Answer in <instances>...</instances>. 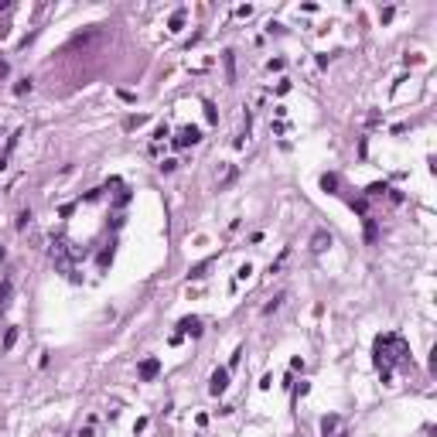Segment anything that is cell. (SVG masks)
I'll use <instances>...</instances> for the list:
<instances>
[{
    "mask_svg": "<svg viewBox=\"0 0 437 437\" xmlns=\"http://www.w3.org/2000/svg\"><path fill=\"white\" fill-rule=\"evenodd\" d=\"M372 352H376V369H379L382 382H389L393 379V369L410 359V345L403 342V335H393V331H389V335H379Z\"/></svg>",
    "mask_w": 437,
    "mask_h": 437,
    "instance_id": "obj_1",
    "label": "cell"
},
{
    "mask_svg": "<svg viewBox=\"0 0 437 437\" xmlns=\"http://www.w3.org/2000/svg\"><path fill=\"white\" fill-rule=\"evenodd\" d=\"M226 389H229V369H215L209 379V393L212 396H222Z\"/></svg>",
    "mask_w": 437,
    "mask_h": 437,
    "instance_id": "obj_2",
    "label": "cell"
},
{
    "mask_svg": "<svg viewBox=\"0 0 437 437\" xmlns=\"http://www.w3.org/2000/svg\"><path fill=\"white\" fill-rule=\"evenodd\" d=\"M202 140V130L198 127H181L178 137H174V147H191V144H198Z\"/></svg>",
    "mask_w": 437,
    "mask_h": 437,
    "instance_id": "obj_3",
    "label": "cell"
},
{
    "mask_svg": "<svg viewBox=\"0 0 437 437\" xmlns=\"http://www.w3.org/2000/svg\"><path fill=\"white\" fill-rule=\"evenodd\" d=\"M178 335L198 338V335H202V321H198V318H181V321H178Z\"/></svg>",
    "mask_w": 437,
    "mask_h": 437,
    "instance_id": "obj_4",
    "label": "cell"
},
{
    "mask_svg": "<svg viewBox=\"0 0 437 437\" xmlns=\"http://www.w3.org/2000/svg\"><path fill=\"white\" fill-rule=\"evenodd\" d=\"M137 372H140V379H144V382H151V379H157V372H161V362H157V359H144Z\"/></svg>",
    "mask_w": 437,
    "mask_h": 437,
    "instance_id": "obj_5",
    "label": "cell"
},
{
    "mask_svg": "<svg viewBox=\"0 0 437 437\" xmlns=\"http://www.w3.org/2000/svg\"><path fill=\"white\" fill-rule=\"evenodd\" d=\"M328 246H331V236H328L324 229H318V232L311 236V249H314V253H324Z\"/></svg>",
    "mask_w": 437,
    "mask_h": 437,
    "instance_id": "obj_6",
    "label": "cell"
},
{
    "mask_svg": "<svg viewBox=\"0 0 437 437\" xmlns=\"http://www.w3.org/2000/svg\"><path fill=\"white\" fill-rule=\"evenodd\" d=\"M212 263H215V256H209V260H202L198 266H191V280H202V277H209V270H212Z\"/></svg>",
    "mask_w": 437,
    "mask_h": 437,
    "instance_id": "obj_7",
    "label": "cell"
},
{
    "mask_svg": "<svg viewBox=\"0 0 437 437\" xmlns=\"http://www.w3.org/2000/svg\"><path fill=\"white\" fill-rule=\"evenodd\" d=\"M222 62H226V82H236V55L222 52Z\"/></svg>",
    "mask_w": 437,
    "mask_h": 437,
    "instance_id": "obj_8",
    "label": "cell"
},
{
    "mask_svg": "<svg viewBox=\"0 0 437 437\" xmlns=\"http://www.w3.org/2000/svg\"><path fill=\"white\" fill-rule=\"evenodd\" d=\"M185 18H188V11L178 7V11L171 14V21H168V28H171V31H181V28H185Z\"/></svg>",
    "mask_w": 437,
    "mask_h": 437,
    "instance_id": "obj_9",
    "label": "cell"
},
{
    "mask_svg": "<svg viewBox=\"0 0 437 437\" xmlns=\"http://www.w3.org/2000/svg\"><path fill=\"white\" fill-rule=\"evenodd\" d=\"M338 427H342V420H338V417H324V420H321V434H324V437H331Z\"/></svg>",
    "mask_w": 437,
    "mask_h": 437,
    "instance_id": "obj_10",
    "label": "cell"
},
{
    "mask_svg": "<svg viewBox=\"0 0 437 437\" xmlns=\"http://www.w3.org/2000/svg\"><path fill=\"white\" fill-rule=\"evenodd\" d=\"M284 301H287V294H277V297H273V301L263 307V314H273V311H280V304H284Z\"/></svg>",
    "mask_w": 437,
    "mask_h": 437,
    "instance_id": "obj_11",
    "label": "cell"
},
{
    "mask_svg": "<svg viewBox=\"0 0 437 437\" xmlns=\"http://www.w3.org/2000/svg\"><path fill=\"white\" fill-rule=\"evenodd\" d=\"M365 243H376V219H365Z\"/></svg>",
    "mask_w": 437,
    "mask_h": 437,
    "instance_id": "obj_12",
    "label": "cell"
},
{
    "mask_svg": "<svg viewBox=\"0 0 437 437\" xmlns=\"http://www.w3.org/2000/svg\"><path fill=\"white\" fill-rule=\"evenodd\" d=\"M321 188L324 191H335V188H338V178H335V174H324V178H321Z\"/></svg>",
    "mask_w": 437,
    "mask_h": 437,
    "instance_id": "obj_13",
    "label": "cell"
},
{
    "mask_svg": "<svg viewBox=\"0 0 437 437\" xmlns=\"http://www.w3.org/2000/svg\"><path fill=\"white\" fill-rule=\"evenodd\" d=\"M18 342V328H7V335H4V348H14Z\"/></svg>",
    "mask_w": 437,
    "mask_h": 437,
    "instance_id": "obj_14",
    "label": "cell"
},
{
    "mask_svg": "<svg viewBox=\"0 0 437 437\" xmlns=\"http://www.w3.org/2000/svg\"><path fill=\"white\" fill-rule=\"evenodd\" d=\"M110 260H113V243H110V246L99 253V266H110Z\"/></svg>",
    "mask_w": 437,
    "mask_h": 437,
    "instance_id": "obj_15",
    "label": "cell"
},
{
    "mask_svg": "<svg viewBox=\"0 0 437 437\" xmlns=\"http://www.w3.org/2000/svg\"><path fill=\"white\" fill-rule=\"evenodd\" d=\"M24 93H31V79H21L14 86V96H24Z\"/></svg>",
    "mask_w": 437,
    "mask_h": 437,
    "instance_id": "obj_16",
    "label": "cell"
},
{
    "mask_svg": "<svg viewBox=\"0 0 437 437\" xmlns=\"http://www.w3.org/2000/svg\"><path fill=\"white\" fill-rule=\"evenodd\" d=\"M7 297H11V284L4 280V284H0V311H4V304H7Z\"/></svg>",
    "mask_w": 437,
    "mask_h": 437,
    "instance_id": "obj_17",
    "label": "cell"
},
{
    "mask_svg": "<svg viewBox=\"0 0 437 437\" xmlns=\"http://www.w3.org/2000/svg\"><path fill=\"white\" fill-rule=\"evenodd\" d=\"M382 191H386V185H369V188H365V195H369V198H379Z\"/></svg>",
    "mask_w": 437,
    "mask_h": 437,
    "instance_id": "obj_18",
    "label": "cell"
},
{
    "mask_svg": "<svg viewBox=\"0 0 437 437\" xmlns=\"http://www.w3.org/2000/svg\"><path fill=\"white\" fill-rule=\"evenodd\" d=\"M249 273H253V266H239V270H236V280H246V277H249Z\"/></svg>",
    "mask_w": 437,
    "mask_h": 437,
    "instance_id": "obj_19",
    "label": "cell"
},
{
    "mask_svg": "<svg viewBox=\"0 0 437 437\" xmlns=\"http://www.w3.org/2000/svg\"><path fill=\"white\" fill-rule=\"evenodd\" d=\"M205 116H209V123H215V120H219V113H215V106H212V103H205Z\"/></svg>",
    "mask_w": 437,
    "mask_h": 437,
    "instance_id": "obj_20",
    "label": "cell"
},
{
    "mask_svg": "<svg viewBox=\"0 0 437 437\" xmlns=\"http://www.w3.org/2000/svg\"><path fill=\"white\" fill-rule=\"evenodd\" d=\"M174 168H178V161H174V157H168V161H161V171H174Z\"/></svg>",
    "mask_w": 437,
    "mask_h": 437,
    "instance_id": "obj_21",
    "label": "cell"
},
{
    "mask_svg": "<svg viewBox=\"0 0 437 437\" xmlns=\"http://www.w3.org/2000/svg\"><path fill=\"white\" fill-rule=\"evenodd\" d=\"M28 222H31V212H21V215H18V229H24Z\"/></svg>",
    "mask_w": 437,
    "mask_h": 437,
    "instance_id": "obj_22",
    "label": "cell"
},
{
    "mask_svg": "<svg viewBox=\"0 0 437 437\" xmlns=\"http://www.w3.org/2000/svg\"><path fill=\"white\" fill-rule=\"evenodd\" d=\"M249 14H253V7H249V4H246V7H236V18H249Z\"/></svg>",
    "mask_w": 437,
    "mask_h": 437,
    "instance_id": "obj_23",
    "label": "cell"
},
{
    "mask_svg": "<svg viewBox=\"0 0 437 437\" xmlns=\"http://www.w3.org/2000/svg\"><path fill=\"white\" fill-rule=\"evenodd\" d=\"M76 437H93V420H89V423H86V427H82Z\"/></svg>",
    "mask_w": 437,
    "mask_h": 437,
    "instance_id": "obj_24",
    "label": "cell"
},
{
    "mask_svg": "<svg viewBox=\"0 0 437 437\" xmlns=\"http://www.w3.org/2000/svg\"><path fill=\"white\" fill-rule=\"evenodd\" d=\"M7 76V62H4V58H0V79Z\"/></svg>",
    "mask_w": 437,
    "mask_h": 437,
    "instance_id": "obj_25",
    "label": "cell"
},
{
    "mask_svg": "<svg viewBox=\"0 0 437 437\" xmlns=\"http://www.w3.org/2000/svg\"><path fill=\"white\" fill-rule=\"evenodd\" d=\"M338 437H352V434H345V430H342V434H338Z\"/></svg>",
    "mask_w": 437,
    "mask_h": 437,
    "instance_id": "obj_26",
    "label": "cell"
}]
</instances>
